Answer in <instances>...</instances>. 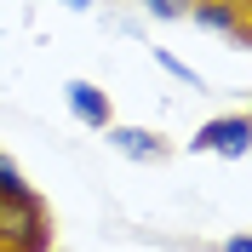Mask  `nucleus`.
<instances>
[{
    "mask_svg": "<svg viewBox=\"0 0 252 252\" xmlns=\"http://www.w3.org/2000/svg\"><path fill=\"white\" fill-rule=\"evenodd\" d=\"M0 195H29V178H23V166L6 149H0Z\"/></svg>",
    "mask_w": 252,
    "mask_h": 252,
    "instance_id": "0eeeda50",
    "label": "nucleus"
},
{
    "mask_svg": "<svg viewBox=\"0 0 252 252\" xmlns=\"http://www.w3.org/2000/svg\"><path fill=\"white\" fill-rule=\"evenodd\" d=\"M63 103H69V115H75L86 132L115 126V103H109V92H103L97 80H69V86H63Z\"/></svg>",
    "mask_w": 252,
    "mask_h": 252,
    "instance_id": "7ed1b4c3",
    "label": "nucleus"
},
{
    "mask_svg": "<svg viewBox=\"0 0 252 252\" xmlns=\"http://www.w3.org/2000/svg\"><path fill=\"white\" fill-rule=\"evenodd\" d=\"M0 252H52V223L40 195H0Z\"/></svg>",
    "mask_w": 252,
    "mask_h": 252,
    "instance_id": "f257e3e1",
    "label": "nucleus"
},
{
    "mask_svg": "<svg viewBox=\"0 0 252 252\" xmlns=\"http://www.w3.org/2000/svg\"><path fill=\"white\" fill-rule=\"evenodd\" d=\"M155 63H160V69H166V75H172V80H184L189 92H201V86H206V80L195 75V69H189V63L178 58V52H166V46H155Z\"/></svg>",
    "mask_w": 252,
    "mask_h": 252,
    "instance_id": "423d86ee",
    "label": "nucleus"
},
{
    "mask_svg": "<svg viewBox=\"0 0 252 252\" xmlns=\"http://www.w3.org/2000/svg\"><path fill=\"white\" fill-rule=\"evenodd\" d=\"M103 143L126 160H166V138L149 132V126H121L115 121V126H103Z\"/></svg>",
    "mask_w": 252,
    "mask_h": 252,
    "instance_id": "39448f33",
    "label": "nucleus"
},
{
    "mask_svg": "<svg viewBox=\"0 0 252 252\" xmlns=\"http://www.w3.org/2000/svg\"><path fill=\"white\" fill-rule=\"evenodd\" d=\"M189 149H195V155H223V160H241V155H252V109L206 121L201 132L189 138Z\"/></svg>",
    "mask_w": 252,
    "mask_h": 252,
    "instance_id": "f03ea898",
    "label": "nucleus"
},
{
    "mask_svg": "<svg viewBox=\"0 0 252 252\" xmlns=\"http://www.w3.org/2000/svg\"><path fill=\"white\" fill-rule=\"evenodd\" d=\"M189 17H195V29H206V34L252 40V29H247V12H241V0H195V6H189Z\"/></svg>",
    "mask_w": 252,
    "mask_h": 252,
    "instance_id": "20e7f679",
    "label": "nucleus"
},
{
    "mask_svg": "<svg viewBox=\"0 0 252 252\" xmlns=\"http://www.w3.org/2000/svg\"><path fill=\"white\" fill-rule=\"evenodd\" d=\"M138 6H143L149 17H160V23H184L195 0H138Z\"/></svg>",
    "mask_w": 252,
    "mask_h": 252,
    "instance_id": "6e6552de",
    "label": "nucleus"
},
{
    "mask_svg": "<svg viewBox=\"0 0 252 252\" xmlns=\"http://www.w3.org/2000/svg\"><path fill=\"white\" fill-rule=\"evenodd\" d=\"M218 252H252V235H223Z\"/></svg>",
    "mask_w": 252,
    "mask_h": 252,
    "instance_id": "1a4fd4ad",
    "label": "nucleus"
},
{
    "mask_svg": "<svg viewBox=\"0 0 252 252\" xmlns=\"http://www.w3.org/2000/svg\"><path fill=\"white\" fill-rule=\"evenodd\" d=\"M63 6H69V12H92L97 0H63Z\"/></svg>",
    "mask_w": 252,
    "mask_h": 252,
    "instance_id": "9d476101",
    "label": "nucleus"
}]
</instances>
